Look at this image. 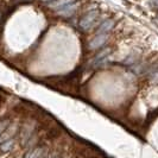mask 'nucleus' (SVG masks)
Wrapping results in <instances>:
<instances>
[{
    "label": "nucleus",
    "instance_id": "20e7f679",
    "mask_svg": "<svg viewBox=\"0 0 158 158\" xmlns=\"http://www.w3.org/2000/svg\"><path fill=\"white\" fill-rule=\"evenodd\" d=\"M24 158H44V150L40 148L33 149V150L29 151Z\"/></svg>",
    "mask_w": 158,
    "mask_h": 158
},
{
    "label": "nucleus",
    "instance_id": "423d86ee",
    "mask_svg": "<svg viewBox=\"0 0 158 158\" xmlns=\"http://www.w3.org/2000/svg\"><path fill=\"white\" fill-rule=\"evenodd\" d=\"M74 0H55L50 4L51 7H64L67 5H69L70 2H73Z\"/></svg>",
    "mask_w": 158,
    "mask_h": 158
},
{
    "label": "nucleus",
    "instance_id": "39448f33",
    "mask_svg": "<svg viewBox=\"0 0 158 158\" xmlns=\"http://www.w3.org/2000/svg\"><path fill=\"white\" fill-rule=\"evenodd\" d=\"M75 10H76V5H73V6H71L70 4H69V5H67V6L62 7V10L58 12V15H60V16H63V17H69L75 12Z\"/></svg>",
    "mask_w": 158,
    "mask_h": 158
},
{
    "label": "nucleus",
    "instance_id": "0eeeda50",
    "mask_svg": "<svg viewBox=\"0 0 158 158\" xmlns=\"http://www.w3.org/2000/svg\"><path fill=\"white\" fill-rule=\"evenodd\" d=\"M13 146V140L12 139H8L6 142H4V144L1 145V150L2 151H10Z\"/></svg>",
    "mask_w": 158,
    "mask_h": 158
},
{
    "label": "nucleus",
    "instance_id": "7ed1b4c3",
    "mask_svg": "<svg viewBox=\"0 0 158 158\" xmlns=\"http://www.w3.org/2000/svg\"><path fill=\"white\" fill-rule=\"evenodd\" d=\"M113 25H114V22L111 20V19L105 20V22L100 25V27L98 29V35H99V33H107L108 31H111V29L113 27Z\"/></svg>",
    "mask_w": 158,
    "mask_h": 158
},
{
    "label": "nucleus",
    "instance_id": "f257e3e1",
    "mask_svg": "<svg viewBox=\"0 0 158 158\" xmlns=\"http://www.w3.org/2000/svg\"><path fill=\"white\" fill-rule=\"evenodd\" d=\"M99 16V12L98 11H89L88 13H86L85 16H83V18L81 19V27L82 29H85V30H88L92 25H93V23L95 22V19H96V17Z\"/></svg>",
    "mask_w": 158,
    "mask_h": 158
},
{
    "label": "nucleus",
    "instance_id": "f03ea898",
    "mask_svg": "<svg viewBox=\"0 0 158 158\" xmlns=\"http://www.w3.org/2000/svg\"><path fill=\"white\" fill-rule=\"evenodd\" d=\"M107 33H99L94 40L90 42V48L92 49H98V48H101L106 43L107 40Z\"/></svg>",
    "mask_w": 158,
    "mask_h": 158
},
{
    "label": "nucleus",
    "instance_id": "1a4fd4ad",
    "mask_svg": "<svg viewBox=\"0 0 158 158\" xmlns=\"http://www.w3.org/2000/svg\"><path fill=\"white\" fill-rule=\"evenodd\" d=\"M43 1H50V0H43Z\"/></svg>",
    "mask_w": 158,
    "mask_h": 158
},
{
    "label": "nucleus",
    "instance_id": "6e6552de",
    "mask_svg": "<svg viewBox=\"0 0 158 158\" xmlns=\"http://www.w3.org/2000/svg\"><path fill=\"white\" fill-rule=\"evenodd\" d=\"M6 127H7V121H2V123H0V135H2V132L6 130Z\"/></svg>",
    "mask_w": 158,
    "mask_h": 158
}]
</instances>
